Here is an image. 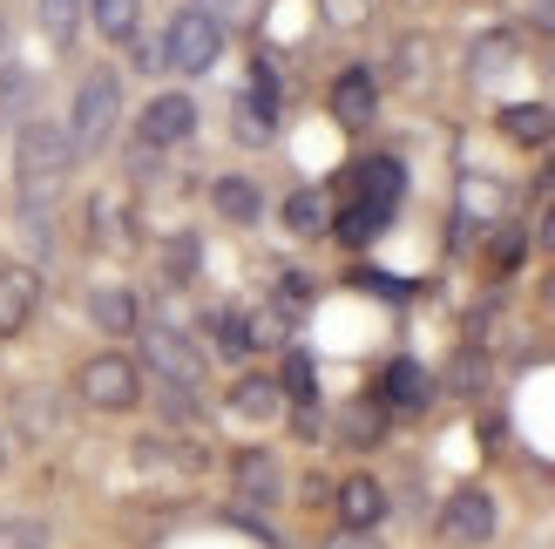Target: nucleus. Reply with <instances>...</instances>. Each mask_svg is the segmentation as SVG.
Wrapping results in <instances>:
<instances>
[{
    "label": "nucleus",
    "instance_id": "36",
    "mask_svg": "<svg viewBox=\"0 0 555 549\" xmlns=\"http://www.w3.org/2000/svg\"><path fill=\"white\" fill-rule=\"evenodd\" d=\"M8 461H14V442H8V434H0V475H8Z\"/></svg>",
    "mask_w": 555,
    "mask_h": 549
},
{
    "label": "nucleus",
    "instance_id": "15",
    "mask_svg": "<svg viewBox=\"0 0 555 549\" xmlns=\"http://www.w3.org/2000/svg\"><path fill=\"white\" fill-rule=\"evenodd\" d=\"M89 319H95V333L129 340V333H143V298H135L129 285H95L89 292Z\"/></svg>",
    "mask_w": 555,
    "mask_h": 549
},
{
    "label": "nucleus",
    "instance_id": "25",
    "mask_svg": "<svg viewBox=\"0 0 555 549\" xmlns=\"http://www.w3.org/2000/svg\"><path fill=\"white\" fill-rule=\"evenodd\" d=\"M244 325H251V353L292 340V312H285V306H258V312H244Z\"/></svg>",
    "mask_w": 555,
    "mask_h": 549
},
{
    "label": "nucleus",
    "instance_id": "11",
    "mask_svg": "<svg viewBox=\"0 0 555 549\" xmlns=\"http://www.w3.org/2000/svg\"><path fill=\"white\" fill-rule=\"evenodd\" d=\"M379 400H386V414H427V407H434V373L421 367V360H386V373H379V387H373Z\"/></svg>",
    "mask_w": 555,
    "mask_h": 549
},
{
    "label": "nucleus",
    "instance_id": "37",
    "mask_svg": "<svg viewBox=\"0 0 555 549\" xmlns=\"http://www.w3.org/2000/svg\"><path fill=\"white\" fill-rule=\"evenodd\" d=\"M548 298H555V285H548Z\"/></svg>",
    "mask_w": 555,
    "mask_h": 549
},
{
    "label": "nucleus",
    "instance_id": "32",
    "mask_svg": "<svg viewBox=\"0 0 555 549\" xmlns=\"http://www.w3.org/2000/svg\"><path fill=\"white\" fill-rule=\"evenodd\" d=\"M319 549H386V536H379V529H346V523H339Z\"/></svg>",
    "mask_w": 555,
    "mask_h": 549
},
{
    "label": "nucleus",
    "instance_id": "3",
    "mask_svg": "<svg viewBox=\"0 0 555 549\" xmlns=\"http://www.w3.org/2000/svg\"><path fill=\"white\" fill-rule=\"evenodd\" d=\"M217 54H224V21L210 8H177L163 27V68L170 75H210Z\"/></svg>",
    "mask_w": 555,
    "mask_h": 549
},
{
    "label": "nucleus",
    "instance_id": "34",
    "mask_svg": "<svg viewBox=\"0 0 555 549\" xmlns=\"http://www.w3.org/2000/svg\"><path fill=\"white\" fill-rule=\"evenodd\" d=\"M535 244H542V252H555V197H548V210H542V225H535Z\"/></svg>",
    "mask_w": 555,
    "mask_h": 549
},
{
    "label": "nucleus",
    "instance_id": "20",
    "mask_svg": "<svg viewBox=\"0 0 555 549\" xmlns=\"http://www.w3.org/2000/svg\"><path fill=\"white\" fill-rule=\"evenodd\" d=\"M278 217H285L292 238H325V231H332V204H325V190H312V183L292 190V197L278 204Z\"/></svg>",
    "mask_w": 555,
    "mask_h": 549
},
{
    "label": "nucleus",
    "instance_id": "6",
    "mask_svg": "<svg viewBox=\"0 0 555 549\" xmlns=\"http://www.w3.org/2000/svg\"><path fill=\"white\" fill-rule=\"evenodd\" d=\"M434 529H440V542H454V549H481V542H494V529H502V509H494V496L481 482H461L454 496L440 502Z\"/></svg>",
    "mask_w": 555,
    "mask_h": 549
},
{
    "label": "nucleus",
    "instance_id": "28",
    "mask_svg": "<svg viewBox=\"0 0 555 549\" xmlns=\"http://www.w3.org/2000/svg\"><path fill=\"white\" fill-rule=\"evenodd\" d=\"M285 421H292V434H298V442H325V434H332V421H325V400L285 407Z\"/></svg>",
    "mask_w": 555,
    "mask_h": 549
},
{
    "label": "nucleus",
    "instance_id": "29",
    "mask_svg": "<svg viewBox=\"0 0 555 549\" xmlns=\"http://www.w3.org/2000/svg\"><path fill=\"white\" fill-rule=\"evenodd\" d=\"M89 217H95V238H102V244H129V225H122V204H116V197H95Z\"/></svg>",
    "mask_w": 555,
    "mask_h": 549
},
{
    "label": "nucleus",
    "instance_id": "17",
    "mask_svg": "<svg viewBox=\"0 0 555 549\" xmlns=\"http://www.w3.org/2000/svg\"><path fill=\"white\" fill-rule=\"evenodd\" d=\"M494 123H502V136L521 143V150H548L555 143V108L548 102H508Z\"/></svg>",
    "mask_w": 555,
    "mask_h": 549
},
{
    "label": "nucleus",
    "instance_id": "9",
    "mask_svg": "<svg viewBox=\"0 0 555 549\" xmlns=\"http://www.w3.org/2000/svg\"><path fill=\"white\" fill-rule=\"evenodd\" d=\"M346 197L379 204V210H400V197H406V163L400 156H359L352 170H346Z\"/></svg>",
    "mask_w": 555,
    "mask_h": 549
},
{
    "label": "nucleus",
    "instance_id": "8",
    "mask_svg": "<svg viewBox=\"0 0 555 549\" xmlns=\"http://www.w3.org/2000/svg\"><path fill=\"white\" fill-rule=\"evenodd\" d=\"M325 108H332V123H339V129H366L379 116V75L373 68H339V75H332V89H325Z\"/></svg>",
    "mask_w": 555,
    "mask_h": 549
},
{
    "label": "nucleus",
    "instance_id": "4",
    "mask_svg": "<svg viewBox=\"0 0 555 549\" xmlns=\"http://www.w3.org/2000/svg\"><path fill=\"white\" fill-rule=\"evenodd\" d=\"M75 394L95 407V414H129L135 400H143V360L135 353H95V360H81L75 373Z\"/></svg>",
    "mask_w": 555,
    "mask_h": 549
},
{
    "label": "nucleus",
    "instance_id": "14",
    "mask_svg": "<svg viewBox=\"0 0 555 549\" xmlns=\"http://www.w3.org/2000/svg\"><path fill=\"white\" fill-rule=\"evenodd\" d=\"M332 502H339V523H346V529H379V523H386V488H379V475H366V469H352Z\"/></svg>",
    "mask_w": 555,
    "mask_h": 549
},
{
    "label": "nucleus",
    "instance_id": "30",
    "mask_svg": "<svg viewBox=\"0 0 555 549\" xmlns=\"http://www.w3.org/2000/svg\"><path fill=\"white\" fill-rule=\"evenodd\" d=\"M271 306H285V312L298 319L305 306H312V279H305V271H285V279H278V298H271Z\"/></svg>",
    "mask_w": 555,
    "mask_h": 549
},
{
    "label": "nucleus",
    "instance_id": "26",
    "mask_svg": "<svg viewBox=\"0 0 555 549\" xmlns=\"http://www.w3.org/2000/svg\"><path fill=\"white\" fill-rule=\"evenodd\" d=\"M0 549H48L41 515H0Z\"/></svg>",
    "mask_w": 555,
    "mask_h": 549
},
{
    "label": "nucleus",
    "instance_id": "27",
    "mask_svg": "<svg viewBox=\"0 0 555 549\" xmlns=\"http://www.w3.org/2000/svg\"><path fill=\"white\" fill-rule=\"evenodd\" d=\"M197 265H204V244L197 238H170V244H163V271H170V285L197 279Z\"/></svg>",
    "mask_w": 555,
    "mask_h": 549
},
{
    "label": "nucleus",
    "instance_id": "24",
    "mask_svg": "<svg viewBox=\"0 0 555 549\" xmlns=\"http://www.w3.org/2000/svg\"><path fill=\"white\" fill-rule=\"evenodd\" d=\"M81 8H89V0H41V35L54 48H68L81 35Z\"/></svg>",
    "mask_w": 555,
    "mask_h": 549
},
{
    "label": "nucleus",
    "instance_id": "35",
    "mask_svg": "<svg viewBox=\"0 0 555 549\" xmlns=\"http://www.w3.org/2000/svg\"><path fill=\"white\" fill-rule=\"evenodd\" d=\"M535 27H548V35H555V0H535Z\"/></svg>",
    "mask_w": 555,
    "mask_h": 549
},
{
    "label": "nucleus",
    "instance_id": "10",
    "mask_svg": "<svg viewBox=\"0 0 555 549\" xmlns=\"http://www.w3.org/2000/svg\"><path fill=\"white\" fill-rule=\"evenodd\" d=\"M41 312V271L35 265H0V340H21Z\"/></svg>",
    "mask_w": 555,
    "mask_h": 549
},
{
    "label": "nucleus",
    "instance_id": "2",
    "mask_svg": "<svg viewBox=\"0 0 555 549\" xmlns=\"http://www.w3.org/2000/svg\"><path fill=\"white\" fill-rule=\"evenodd\" d=\"M116 123H122V81H116V68H89L75 81V102H68L75 156H95L108 136H116Z\"/></svg>",
    "mask_w": 555,
    "mask_h": 549
},
{
    "label": "nucleus",
    "instance_id": "16",
    "mask_svg": "<svg viewBox=\"0 0 555 549\" xmlns=\"http://www.w3.org/2000/svg\"><path fill=\"white\" fill-rule=\"evenodd\" d=\"M386 427H393V414H386V400H379V394H359V400L346 407V414H339V427H332V434H339L346 448H359V455H366V448H379V442H386Z\"/></svg>",
    "mask_w": 555,
    "mask_h": 549
},
{
    "label": "nucleus",
    "instance_id": "5",
    "mask_svg": "<svg viewBox=\"0 0 555 549\" xmlns=\"http://www.w3.org/2000/svg\"><path fill=\"white\" fill-rule=\"evenodd\" d=\"M143 367L163 380V387H204V367H210V346L190 340L183 325H150L143 319Z\"/></svg>",
    "mask_w": 555,
    "mask_h": 549
},
{
    "label": "nucleus",
    "instance_id": "13",
    "mask_svg": "<svg viewBox=\"0 0 555 549\" xmlns=\"http://www.w3.org/2000/svg\"><path fill=\"white\" fill-rule=\"evenodd\" d=\"M224 407H231L237 421L264 427V421L285 414V387H278V373H237V380H231V394H224Z\"/></svg>",
    "mask_w": 555,
    "mask_h": 549
},
{
    "label": "nucleus",
    "instance_id": "33",
    "mask_svg": "<svg viewBox=\"0 0 555 549\" xmlns=\"http://www.w3.org/2000/svg\"><path fill=\"white\" fill-rule=\"evenodd\" d=\"M508 54H515V41H508V35H488V41L475 48V75H494V68L508 62Z\"/></svg>",
    "mask_w": 555,
    "mask_h": 549
},
{
    "label": "nucleus",
    "instance_id": "7",
    "mask_svg": "<svg viewBox=\"0 0 555 549\" xmlns=\"http://www.w3.org/2000/svg\"><path fill=\"white\" fill-rule=\"evenodd\" d=\"M190 136H197V102H190L183 89H163V95H150L143 102V116H135V143L143 150H183Z\"/></svg>",
    "mask_w": 555,
    "mask_h": 549
},
{
    "label": "nucleus",
    "instance_id": "23",
    "mask_svg": "<svg viewBox=\"0 0 555 549\" xmlns=\"http://www.w3.org/2000/svg\"><path fill=\"white\" fill-rule=\"evenodd\" d=\"M278 387H285V407L319 400V360L305 346H285V367H278Z\"/></svg>",
    "mask_w": 555,
    "mask_h": 549
},
{
    "label": "nucleus",
    "instance_id": "31",
    "mask_svg": "<svg viewBox=\"0 0 555 549\" xmlns=\"http://www.w3.org/2000/svg\"><path fill=\"white\" fill-rule=\"evenodd\" d=\"M521 252H529V231L508 225L502 238H494V271H515V265H521Z\"/></svg>",
    "mask_w": 555,
    "mask_h": 549
},
{
    "label": "nucleus",
    "instance_id": "12",
    "mask_svg": "<svg viewBox=\"0 0 555 549\" xmlns=\"http://www.w3.org/2000/svg\"><path fill=\"white\" fill-rule=\"evenodd\" d=\"M231 482H237L244 509H271L278 496H285V469H278L271 448H244V455H231Z\"/></svg>",
    "mask_w": 555,
    "mask_h": 549
},
{
    "label": "nucleus",
    "instance_id": "22",
    "mask_svg": "<svg viewBox=\"0 0 555 549\" xmlns=\"http://www.w3.org/2000/svg\"><path fill=\"white\" fill-rule=\"evenodd\" d=\"M89 21H95L102 41L129 48L135 35H143V0H89Z\"/></svg>",
    "mask_w": 555,
    "mask_h": 549
},
{
    "label": "nucleus",
    "instance_id": "18",
    "mask_svg": "<svg viewBox=\"0 0 555 549\" xmlns=\"http://www.w3.org/2000/svg\"><path fill=\"white\" fill-rule=\"evenodd\" d=\"M210 210L224 217V225H258V217H264V190L251 177H217L210 183Z\"/></svg>",
    "mask_w": 555,
    "mask_h": 549
},
{
    "label": "nucleus",
    "instance_id": "19",
    "mask_svg": "<svg viewBox=\"0 0 555 549\" xmlns=\"http://www.w3.org/2000/svg\"><path fill=\"white\" fill-rule=\"evenodd\" d=\"M204 340H210L217 360H251V325H244L237 306H210L204 312Z\"/></svg>",
    "mask_w": 555,
    "mask_h": 549
},
{
    "label": "nucleus",
    "instance_id": "1",
    "mask_svg": "<svg viewBox=\"0 0 555 549\" xmlns=\"http://www.w3.org/2000/svg\"><path fill=\"white\" fill-rule=\"evenodd\" d=\"M68 170H75V143H68V123H21V136H14V183H21V210L27 204H54V190L68 183Z\"/></svg>",
    "mask_w": 555,
    "mask_h": 549
},
{
    "label": "nucleus",
    "instance_id": "21",
    "mask_svg": "<svg viewBox=\"0 0 555 549\" xmlns=\"http://www.w3.org/2000/svg\"><path fill=\"white\" fill-rule=\"evenodd\" d=\"M393 225V210H379V204H359V197H346V210L332 217V238L339 244H352V252H366V244Z\"/></svg>",
    "mask_w": 555,
    "mask_h": 549
}]
</instances>
